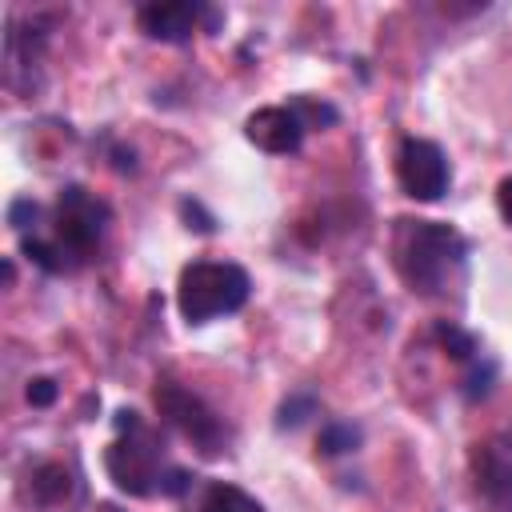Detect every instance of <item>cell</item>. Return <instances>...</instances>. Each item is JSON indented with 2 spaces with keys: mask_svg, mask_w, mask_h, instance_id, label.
Returning a JSON list of instances; mask_svg holds the SVG:
<instances>
[{
  "mask_svg": "<svg viewBox=\"0 0 512 512\" xmlns=\"http://www.w3.org/2000/svg\"><path fill=\"white\" fill-rule=\"evenodd\" d=\"M464 240L436 220H400L396 228V268L412 292L436 296L448 288L452 272L464 264Z\"/></svg>",
  "mask_w": 512,
  "mask_h": 512,
  "instance_id": "6da1fadb",
  "label": "cell"
},
{
  "mask_svg": "<svg viewBox=\"0 0 512 512\" xmlns=\"http://www.w3.org/2000/svg\"><path fill=\"white\" fill-rule=\"evenodd\" d=\"M252 280L232 260H192L176 280V308L188 324H208L216 316L240 312L248 304Z\"/></svg>",
  "mask_w": 512,
  "mask_h": 512,
  "instance_id": "7a4b0ae2",
  "label": "cell"
},
{
  "mask_svg": "<svg viewBox=\"0 0 512 512\" xmlns=\"http://www.w3.org/2000/svg\"><path fill=\"white\" fill-rule=\"evenodd\" d=\"M396 180H400L404 196L432 204V200H440L448 192L452 168H448V156L440 152V144L420 140V136H408L396 148Z\"/></svg>",
  "mask_w": 512,
  "mask_h": 512,
  "instance_id": "3957f363",
  "label": "cell"
},
{
  "mask_svg": "<svg viewBox=\"0 0 512 512\" xmlns=\"http://www.w3.org/2000/svg\"><path fill=\"white\" fill-rule=\"evenodd\" d=\"M156 408H160V416H164L176 432H184L200 452H208V456L220 452V444H224V424H220V416H216L196 392H188V388L164 380V384H156Z\"/></svg>",
  "mask_w": 512,
  "mask_h": 512,
  "instance_id": "277c9868",
  "label": "cell"
},
{
  "mask_svg": "<svg viewBox=\"0 0 512 512\" xmlns=\"http://www.w3.org/2000/svg\"><path fill=\"white\" fill-rule=\"evenodd\" d=\"M108 204L96 200L92 192L84 188H64L60 200H56V240L72 252V256H84L100 244L104 236V224H108Z\"/></svg>",
  "mask_w": 512,
  "mask_h": 512,
  "instance_id": "5b68a950",
  "label": "cell"
},
{
  "mask_svg": "<svg viewBox=\"0 0 512 512\" xmlns=\"http://www.w3.org/2000/svg\"><path fill=\"white\" fill-rule=\"evenodd\" d=\"M104 468L112 476V484L128 496H152L156 480H160V464H156V448L136 444V440H116L104 452Z\"/></svg>",
  "mask_w": 512,
  "mask_h": 512,
  "instance_id": "8992f818",
  "label": "cell"
},
{
  "mask_svg": "<svg viewBox=\"0 0 512 512\" xmlns=\"http://www.w3.org/2000/svg\"><path fill=\"white\" fill-rule=\"evenodd\" d=\"M304 120L296 116V108L292 104H268V108H256L248 120H244V136L256 144V148H264V152H272V156H288V152H296L300 144H304Z\"/></svg>",
  "mask_w": 512,
  "mask_h": 512,
  "instance_id": "52a82bcc",
  "label": "cell"
},
{
  "mask_svg": "<svg viewBox=\"0 0 512 512\" xmlns=\"http://www.w3.org/2000/svg\"><path fill=\"white\" fill-rule=\"evenodd\" d=\"M200 16H204L200 4H188V0H164V4H144L136 20H140L144 36L164 40V44H180V40H188V36L196 32Z\"/></svg>",
  "mask_w": 512,
  "mask_h": 512,
  "instance_id": "ba28073f",
  "label": "cell"
},
{
  "mask_svg": "<svg viewBox=\"0 0 512 512\" xmlns=\"http://www.w3.org/2000/svg\"><path fill=\"white\" fill-rule=\"evenodd\" d=\"M472 472H476V488L492 504H512V444H504V440L476 444Z\"/></svg>",
  "mask_w": 512,
  "mask_h": 512,
  "instance_id": "9c48e42d",
  "label": "cell"
},
{
  "mask_svg": "<svg viewBox=\"0 0 512 512\" xmlns=\"http://www.w3.org/2000/svg\"><path fill=\"white\" fill-rule=\"evenodd\" d=\"M200 512H264V504H260L252 492H244L240 484L216 480V484L204 492V500H200Z\"/></svg>",
  "mask_w": 512,
  "mask_h": 512,
  "instance_id": "30bf717a",
  "label": "cell"
},
{
  "mask_svg": "<svg viewBox=\"0 0 512 512\" xmlns=\"http://www.w3.org/2000/svg\"><path fill=\"white\" fill-rule=\"evenodd\" d=\"M32 496L40 504H64L72 496V472L64 464H40L32 472Z\"/></svg>",
  "mask_w": 512,
  "mask_h": 512,
  "instance_id": "8fae6325",
  "label": "cell"
},
{
  "mask_svg": "<svg viewBox=\"0 0 512 512\" xmlns=\"http://www.w3.org/2000/svg\"><path fill=\"white\" fill-rule=\"evenodd\" d=\"M20 252H24V256H28L36 268H44V272H64V268H68V256H72V252H68V248H64L56 236H52V240L24 236V240H20Z\"/></svg>",
  "mask_w": 512,
  "mask_h": 512,
  "instance_id": "7c38bea8",
  "label": "cell"
},
{
  "mask_svg": "<svg viewBox=\"0 0 512 512\" xmlns=\"http://www.w3.org/2000/svg\"><path fill=\"white\" fill-rule=\"evenodd\" d=\"M436 344H440L452 360H472V356H476V336L464 332V328H456L452 320H440V324H436Z\"/></svg>",
  "mask_w": 512,
  "mask_h": 512,
  "instance_id": "4fadbf2b",
  "label": "cell"
},
{
  "mask_svg": "<svg viewBox=\"0 0 512 512\" xmlns=\"http://www.w3.org/2000/svg\"><path fill=\"white\" fill-rule=\"evenodd\" d=\"M356 444H360V428H352V424H324L316 436L320 456H340V452H352Z\"/></svg>",
  "mask_w": 512,
  "mask_h": 512,
  "instance_id": "5bb4252c",
  "label": "cell"
},
{
  "mask_svg": "<svg viewBox=\"0 0 512 512\" xmlns=\"http://www.w3.org/2000/svg\"><path fill=\"white\" fill-rule=\"evenodd\" d=\"M312 412H316V400L300 392V396H292V400L280 404V412H276V428H300Z\"/></svg>",
  "mask_w": 512,
  "mask_h": 512,
  "instance_id": "9a60e30c",
  "label": "cell"
},
{
  "mask_svg": "<svg viewBox=\"0 0 512 512\" xmlns=\"http://www.w3.org/2000/svg\"><path fill=\"white\" fill-rule=\"evenodd\" d=\"M292 108H296V116L304 120V128H308V124H336V108L324 104V100L316 104V100H308V96H296Z\"/></svg>",
  "mask_w": 512,
  "mask_h": 512,
  "instance_id": "2e32d148",
  "label": "cell"
},
{
  "mask_svg": "<svg viewBox=\"0 0 512 512\" xmlns=\"http://www.w3.org/2000/svg\"><path fill=\"white\" fill-rule=\"evenodd\" d=\"M56 396H60V384H56L52 376H32L28 388H24V400H28L32 408H48Z\"/></svg>",
  "mask_w": 512,
  "mask_h": 512,
  "instance_id": "e0dca14e",
  "label": "cell"
},
{
  "mask_svg": "<svg viewBox=\"0 0 512 512\" xmlns=\"http://www.w3.org/2000/svg\"><path fill=\"white\" fill-rule=\"evenodd\" d=\"M36 216H40V204L28 200V196H16V200L8 204V224H12L16 232H28V224H36Z\"/></svg>",
  "mask_w": 512,
  "mask_h": 512,
  "instance_id": "ac0fdd59",
  "label": "cell"
},
{
  "mask_svg": "<svg viewBox=\"0 0 512 512\" xmlns=\"http://www.w3.org/2000/svg\"><path fill=\"white\" fill-rule=\"evenodd\" d=\"M188 484H192V476H188L184 468H164L160 480H156V492H160V496H184Z\"/></svg>",
  "mask_w": 512,
  "mask_h": 512,
  "instance_id": "d6986e66",
  "label": "cell"
},
{
  "mask_svg": "<svg viewBox=\"0 0 512 512\" xmlns=\"http://www.w3.org/2000/svg\"><path fill=\"white\" fill-rule=\"evenodd\" d=\"M180 216H184L188 228H196V232H216V220L204 212L200 200H180Z\"/></svg>",
  "mask_w": 512,
  "mask_h": 512,
  "instance_id": "ffe728a7",
  "label": "cell"
},
{
  "mask_svg": "<svg viewBox=\"0 0 512 512\" xmlns=\"http://www.w3.org/2000/svg\"><path fill=\"white\" fill-rule=\"evenodd\" d=\"M492 372H496V368H492V364H484V372L476 368V372L468 376V388H464V392H468V400H480V396H488V388H492V384H488V380H492Z\"/></svg>",
  "mask_w": 512,
  "mask_h": 512,
  "instance_id": "44dd1931",
  "label": "cell"
},
{
  "mask_svg": "<svg viewBox=\"0 0 512 512\" xmlns=\"http://www.w3.org/2000/svg\"><path fill=\"white\" fill-rule=\"evenodd\" d=\"M496 208H500V216L512 224V176L500 180V188H496Z\"/></svg>",
  "mask_w": 512,
  "mask_h": 512,
  "instance_id": "7402d4cb",
  "label": "cell"
},
{
  "mask_svg": "<svg viewBox=\"0 0 512 512\" xmlns=\"http://www.w3.org/2000/svg\"><path fill=\"white\" fill-rule=\"evenodd\" d=\"M136 428H140V416L132 408H120L116 412V432H136Z\"/></svg>",
  "mask_w": 512,
  "mask_h": 512,
  "instance_id": "603a6c76",
  "label": "cell"
},
{
  "mask_svg": "<svg viewBox=\"0 0 512 512\" xmlns=\"http://www.w3.org/2000/svg\"><path fill=\"white\" fill-rule=\"evenodd\" d=\"M96 512H124V508H116V504H100Z\"/></svg>",
  "mask_w": 512,
  "mask_h": 512,
  "instance_id": "cb8c5ba5",
  "label": "cell"
}]
</instances>
